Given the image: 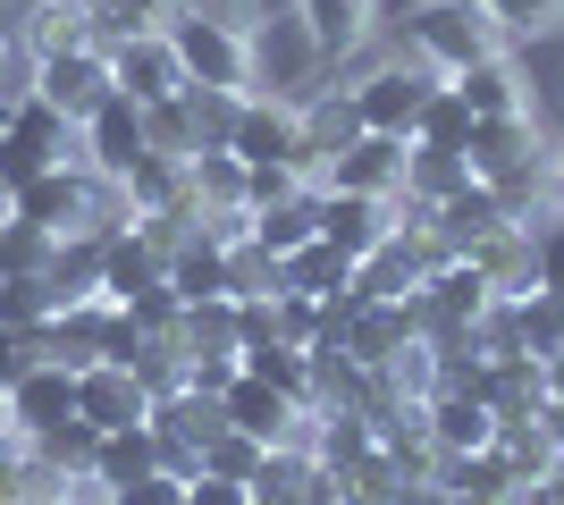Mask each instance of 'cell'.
<instances>
[{"label":"cell","instance_id":"cell-33","mask_svg":"<svg viewBox=\"0 0 564 505\" xmlns=\"http://www.w3.org/2000/svg\"><path fill=\"white\" fill-rule=\"evenodd\" d=\"M0 76H9V25H0Z\"/></svg>","mask_w":564,"mask_h":505},{"label":"cell","instance_id":"cell-23","mask_svg":"<svg viewBox=\"0 0 564 505\" xmlns=\"http://www.w3.org/2000/svg\"><path fill=\"white\" fill-rule=\"evenodd\" d=\"M471 110H464V94H455V85H438V94H430V110H422V127H413V144L422 152H464L471 144Z\"/></svg>","mask_w":564,"mask_h":505},{"label":"cell","instance_id":"cell-31","mask_svg":"<svg viewBox=\"0 0 564 505\" xmlns=\"http://www.w3.org/2000/svg\"><path fill=\"white\" fill-rule=\"evenodd\" d=\"M540 488H547V497L564 505V455H556V463H547V472H540Z\"/></svg>","mask_w":564,"mask_h":505},{"label":"cell","instance_id":"cell-11","mask_svg":"<svg viewBox=\"0 0 564 505\" xmlns=\"http://www.w3.org/2000/svg\"><path fill=\"white\" fill-rule=\"evenodd\" d=\"M404 161H413L404 135H354V144L329 161V186L337 194H379V202H397V194H404Z\"/></svg>","mask_w":564,"mask_h":505},{"label":"cell","instance_id":"cell-13","mask_svg":"<svg viewBox=\"0 0 564 505\" xmlns=\"http://www.w3.org/2000/svg\"><path fill=\"white\" fill-rule=\"evenodd\" d=\"M143 152H152V135H143V110H135L127 94H110L94 119H85V168H101V177L118 186V177H127Z\"/></svg>","mask_w":564,"mask_h":505},{"label":"cell","instance_id":"cell-6","mask_svg":"<svg viewBox=\"0 0 564 505\" xmlns=\"http://www.w3.org/2000/svg\"><path fill=\"white\" fill-rule=\"evenodd\" d=\"M76 421H85V430H143V421H152V380H143L135 362H85V371H76Z\"/></svg>","mask_w":564,"mask_h":505},{"label":"cell","instance_id":"cell-4","mask_svg":"<svg viewBox=\"0 0 564 505\" xmlns=\"http://www.w3.org/2000/svg\"><path fill=\"white\" fill-rule=\"evenodd\" d=\"M228 152L245 168H270V161H295L304 168V110L286 94H245L236 101V119H228ZM312 177V168H304Z\"/></svg>","mask_w":564,"mask_h":505},{"label":"cell","instance_id":"cell-20","mask_svg":"<svg viewBox=\"0 0 564 505\" xmlns=\"http://www.w3.org/2000/svg\"><path fill=\"white\" fill-rule=\"evenodd\" d=\"M371 455H379V430L362 421V413H329V421H321V438H312V463H321V472H337V481H354Z\"/></svg>","mask_w":564,"mask_h":505},{"label":"cell","instance_id":"cell-32","mask_svg":"<svg viewBox=\"0 0 564 505\" xmlns=\"http://www.w3.org/2000/svg\"><path fill=\"white\" fill-rule=\"evenodd\" d=\"M547 202H556V219H564V161L547 168Z\"/></svg>","mask_w":564,"mask_h":505},{"label":"cell","instance_id":"cell-14","mask_svg":"<svg viewBox=\"0 0 564 505\" xmlns=\"http://www.w3.org/2000/svg\"><path fill=\"white\" fill-rule=\"evenodd\" d=\"M321 237L337 244V253H379V244L397 237V202H379V194H337V186H321Z\"/></svg>","mask_w":564,"mask_h":505},{"label":"cell","instance_id":"cell-16","mask_svg":"<svg viewBox=\"0 0 564 505\" xmlns=\"http://www.w3.org/2000/svg\"><path fill=\"white\" fill-rule=\"evenodd\" d=\"M430 438H438V455H480V447H497L489 396H471V387H438V396H430Z\"/></svg>","mask_w":564,"mask_h":505},{"label":"cell","instance_id":"cell-25","mask_svg":"<svg viewBox=\"0 0 564 505\" xmlns=\"http://www.w3.org/2000/svg\"><path fill=\"white\" fill-rule=\"evenodd\" d=\"M34 497H51V481L34 472V455L18 438H0V505H34Z\"/></svg>","mask_w":564,"mask_h":505},{"label":"cell","instance_id":"cell-12","mask_svg":"<svg viewBox=\"0 0 564 505\" xmlns=\"http://www.w3.org/2000/svg\"><path fill=\"white\" fill-rule=\"evenodd\" d=\"M169 295H177V304H212V295H228V244L212 237V228H177V237H169Z\"/></svg>","mask_w":564,"mask_h":505},{"label":"cell","instance_id":"cell-2","mask_svg":"<svg viewBox=\"0 0 564 505\" xmlns=\"http://www.w3.org/2000/svg\"><path fill=\"white\" fill-rule=\"evenodd\" d=\"M161 34L177 43L186 85H203V94H253V34H245V25H219V18H194V9H169Z\"/></svg>","mask_w":564,"mask_h":505},{"label":"cell","instance_id":"cell-3","mask_svg":"<svg viewBox=\"0 0 564 505\" xmlns=\"http://www.w3.org/2000/svg\"><path fill=\"white\" fill-rule=\"evenodd\" d=\"M438 85H447V76L422 68V59H388V68H371L362 85H346V94H354L362 135H404V144H413V127H422V110H430Z\"/></svg>","mask_w":564,"mask_h":505},{"label":"cell","instance_id":"cell-19","mask_svg":"<svg viewBox=\"0 0 564 505\" xmlns=\"http://www.w3.org/2000/svg\"><path fill=\"white\" fill-rule=\"evenodd\" d=\"M455 94H464V110L471 119H514V110H531L522 101V76H514V59L497 51V59H480V68H464V76H447Z\"/></svg>","mask_w":564,"mask_h":505},{"label":"cell","instance_id":"cell-27","mask_svg":"<svg viewBox=\"0 0 564 505\" xmlns=\"http://www.w3.org/2000/svg\"><path fill=\"white\" fill-rule=\"evenodd\" d=\"M489 18L506 34H547V25H564V0H489Z\"/></svg>","mask_w":564,"mask_h":505},{"label":"cell","instance_id":"cell-17","mask_svg":"<svg viewBox=\"0 0 564 505\" xmlns=\"http://www.w3.org/2000/svg\"><path fill=\"white\" fill-rule=\"evenodd\" d=\"M304 110V168H329L337 152L362 135V119H354V94H312V101H295Z\"/></svg>","mask_w":564,"mask_h":505},{"label":"cell","instance_id":"cell-21","mask_svg":"<svg viewBox=\"0 0 564 505\" xmlns=\"http://www.w3.org/2000/svg\"><path fill=\"white\" fill-rule=\"evenodd\" d=\"M312 237H321V194H286V202H270V211H253V244H261V253H279V262H286V253H295V244H312Z\"/></svg>","mask_w":564,"mask_h":505},{"label":"cell","instance_id":"cell-28","mask_svg":"<svg viewBox=\"0 0 564 505\" xmlns=\"http://www.w3.org/2000/svg\"><path fill=\"white\" fill-rule=\"evenodd\" d=\"M531 278H540L547 295H564V219L531 228Z\"/></svg>","mask_w":564,"mask_h":505},{"label":"cell","instance_id":"cell-30","mask_svg":"<svg viewBox=\"0 0 564 505\" xmlns=\"http://www.w3.org/2000/svg\"><path fill=\"white\" fill-rule=\"evenodd\" d=\"M506 505H556V497H547L540 481H522V488H514V497H506Z\"/></svg>","mask_w":564,"mask_h":505},{"label":"cell","instance_id":"cell-8","mask_svg":"<svg viewBox=\"0 0 564 505\" xmlns=\"http://www.w3.org/2000/svg\"><path fill=\"white\" fill-rule=\"evenodd\" d=\"M9 421H18V447H34V438L68 430L76 421V371L68 362H25V380L9 387Z\"/></svg>","mask_w":564,"mask_h":505},{"label":"cell","instance_id":"cell-5","mask_svg":"<svg viewBox=\"0 0 564 505\" xmlns=\"http://www.w3.org/2000/svg\"><path fill=\"white\" fill-rule=\"evenodd\" d=\"M25 94H43L51 110H59V119H94L101 101L118 94L110 85V51L101 43H76V51H43V59H34V85H25Z\"/></svg>","mask_w":564,"mask_h":505},{"label":"cell","instance_id":"cell-26","mask_svg":"<svg viewBox=\"0 0 564 505\" xmlns=\"http://www.w3.org/2000/svg\"><path fill=\"white\" fill-rule=\"evenodd\" d=\"M110 505H186V472H169V463H152L143 481H127V488H101Z\"/></svg>","mask_w":564,"mask_h":505},{"label":"cell","instance_id":"cell-34","mask_svg":"<svg viewBox=\"0 0 564 505\" xmlns=\"http://www.w3.org/2000/svg\"><path fill=\"white\" fill-rule=\"evenodd\" d=\"M0 228H9V219H0Z\"/></svg>","mask_w":564,"mask_h":505},{"label":"cell","instance_id":"cell-1","mask_svg":"<svg viewBox=\"0 0 564 505\" xmlns=\"http://www.w3.org/2000/svg\"><path fill=\"white\" fill-rule=\"evenodd\" d=\"M404 43H413L422 68L464 76V68H480V59L506 51V25L489 18V0H422V9L404 18Z\"/></svg>","mask_w":564,"mask_h":505},{"label":"cell","instance_id":"cell-10","mask_svg":"<svg viewBox=\"0 0 564 505\" xmlns=\"http://www.w3.org/2000/svg\"><path fill=\"white\" fill-rule=\"evenodd\" d=\"M219 413H228V430L261 438V447H286V438H295V421H304V405H295V396H279L270 380H253L245 362H236V380L219 387Z\"/></svg>","mask_w":564,"mask_h":505},{"label":"cell","instance_id":"cell-18","mask_svg":"<svg viewBox=\"0 0 564 505\" xmlns=\"http://www.w3.org/2000/svg\"><path fill=\"white\" fill-rule=\"evenodd\" d=\"M161 463V430L143 421V430H101L94 438V488H127V481H143Z\"/></svg>","mask_w":564,"mask_h":505},{"label":"cell","instance_id":"cell-29","mask_svg":"<svg viewBox=\"0 0 564 505\" xmlns=\"http://www.w3.org/2000/svg\"><path fill=\"white\" fill-rule=\"evenodd\" d=\"M186 505H253V488H245V481H219V472H194Z\"/></svg>","mask_w":564,"mask_h":505},{"label":"cell","instance_id":"cell-22","mask_svg":"<svg viewBox=\"0 0 564 505\" xmlns=\"http://www.w3.org/2000/svg\"><path fill=\"white\" fill-rule=\"evenodd\" d=\"M25 43H34V59H43V51H76V43H94V18H85V0H34V18H25Z\"/></svg>","mask_w":564,"mask_h":505},{"label":"cell","instance_id":"cell-15","mask_svg":"<svg viewBox=\"0 0 564 505\" xmlns=\"http://www.w3.org/2000/svg\"><path fill=\"white\" fill-rule=\"evenodd\" d=\"M279 295H312V304H346L354 295V253H337L329 237L295 244L279 262Z\"/></svg>","mask_w":564,"mask_h":505},{"label":"cell","instance_id":"cell-24","mask_svg":"<svg viewBox=\"0 0 564 505\" xmlns=\"http://www.w3.org/2000/svg\"><path fill=\"white\" fill-rule=\"evenodd\" d=\"M261 455H270L261 438H245V430H219L212 447H203V472H219V481H253V472H261Z\"/></svg>","mask_w":564,"mask_h":505},{"label":"cell","instance_id":"cell-7","mask_svg":"<svg viewBox=\"0 0 564 505\" xmlns=\"http://www.w3.org/2000/svg\"><path fill=\"white\" fill-rule=\"evenodd\" d=\"M110 85L135 110H161V101L186 94V68H177V43H169L161 25L152 34H127V43H110Z\"/></svg>","mask_w":564,"mask_h":505},{"label":"cell","instance_id":"cell-9","mask_svg":"<svg viewBox=\"0 0 564 505\" xmlns=\"http://www.w3.org/2000/svg\"><path fill=\"white\" fill-rule=\"evenodd\" d=\"M321 68H329V59L312 51L304 18H270V25H253V94H286V101H295V85H312Z\"/></svg>","mask_w":564,"mask_h":505}]
</instances>
